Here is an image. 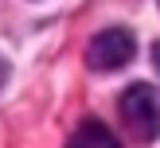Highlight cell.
Returning <instances> with one entry per match:
<instances>
[{"label": "cell", "instance_id": "6da1fadb", "mask_svg": "<svg viewBox=\"0 0 160 148\" xmlns=\"http://www.w3.org/2000/svg\"><path fill=\"white\" fill-rule=\"evenodd\" d=\"M121 117L137 140H156L160 136V86L152 82H133L121 93Z\"/></svg>", "mask_w": 160, "mask_h": 148}, {"label": "cell", "instance_id": "7a4b0ae2", "mask_svg": "<svg viewBox=\"0 0 160 148\" xmlns=\"http://www.w3.org/2000/svg\"><path fill=\"white\" fill-rule=\"evenodd\" d=\"M137 55V39L125 27H106L86 43V66L90 70H121Z\"/></svg>", "mask_w": 160, "mask_h": 148}, {"label": "cell", "instance_id": "3957f363", "mask_svg": "<svg viewBox=\"0 0 160 148\" xmlns=\"http://www.w3.org/2000/svg\"><path fill=\"white\" fill-rule=\"evenodd\" d=\"M67 148H117V136L102 121H82L74 129V136L67 140Z\"/></svg>", "mask_w": 160, "mask_h": 148}, {"label": "cell", "instance_id": "277c9868", "mask_svg": "<svg viewBox=\"0 0 160 148\" xmlns=\"http://www.w3.org/2000/svg\"><path fill=\"white\" fill-rule=\"evenodd\" d=\"M152 66H156V74H160V39L152 43Z\"/></svg>", "mask_w": 160, "mask_h": 148}, {"label": "cell", "instance_id": "5b68a950", "mask_svg": "<svg viewBox=\"0 0 160 148\" xmlns=\"http://www.w3.org/2000/svg\"><path fill=\"white\" fill-rule=\"evenodd\" d=\"M0 82H4V62H0Z\"/></svg>", "mask_w": 160, "mask_h": 148}]
</instances>
